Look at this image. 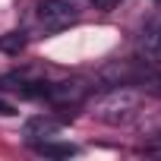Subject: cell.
<instances>
[{
    "instance_id": "cell-8",
    "label": "cell",
    "mask_w": 161,
    "mask_h": 161,
    "mask_svg": "<svg viewBox=\"0 0 161 161\" xmlns=\"http://www.w3.org/2000/svg\"><path fill=\"white\" fill-rule=\"evenodd\" d=\"M29 38L25 32H7V35H0V54H10V57H19L25 51Z\"/></svg>"
},
{
    "instance_id": "cell-2",
    "label": "cell",
    "mask_w": 161,
    "mask_h": 161,
    "mask_svg": "<svg viewBox=\"0 0 161 161\" xmlns=\"http://www.w3.org/2000/svg\"><path fill=\"white\" fill-rule=\"evenodd\" d=\"M35 19H38V25L44 32H63V29L76 25L79 13H76V7L69 0H41L35 7Z\"/></svg>"
},
{
    "instance_id": "cell-4",
    "label": "cell",
    "mask_w": 161,
    "mask_h": 161,
    "mask_svg": "<svg viewBox=\"0 0 161 161\" xmlns=\"http://www.w3.org/2000/svg\"><path fill=\"white\" fill-rule=\"evenodd\" d=\"M0 92H13L19 98H44L47 82H38V79L22 76V73H7V76H0Z\"/></svg>"
},
{
    "instance_id": "cell-11",
    "label": "cell",
    "mask_w": 161,
    "mask_h": 161,
    "mask_svg": "<svg viewBox=\"0 0 161 161\" xmlns=\"http://www.w3.org/2000/svg\"><path fill=\"white\" fill-rule=\"evenodd\" d=\"M139 152H142V155H158V158H161V145H142Z\"/></svg>"
},
{
    "instance_id": "cell-1",
    "label": "cell",
    "mask_w": 161,
    "mask_h": 161,
    "mask_svg": "<svg viewBox=\"0 0 161 161\" xmlns=\"http://www.w3.org/2000/svg\"><path fill=\"white\" fill-rule=\"evenodd\" d=\"M142 108V95L130 86H111L101 98H95L92 104V117L108 123V126H123L130 123Z\"/></svg>"
},
{
    "instance_id": "cell-5",
    "label": "cell",
    "mask_w": 161,
    "mask_h": 161,
    "mask_svg": "<svg viewBox=\"0 0 161 161\" xmlns=\"http://www.w3.org/2000/svg\"><path fill=\"white\" fill-rule=\"evenodd\" d=\"M139 57L152 66L161 63V19H152L139 35Z\"/></svg>"
},
{
    "instance_id": "cell-6",
    "label": "cell",
    "mask_w": 161,
    "mask_h": 161,
    "mask_svg": "<svg viewBox=\"0 0 161 161\" xmlns=\"http://www.w3.org/2000/svg\"><path fill=\"white\" fill-rule=\"evenodd\" d=\"M60 126H63V120L38 114V117H29V120H25L22 133H25V139H29V142H38V139H51V136H57V133H60Z\"/></svg>"
},
{
    "instance_id": "cell-3",
    "label": "cell",
    "mask_w": 161,
    "mask_h": 161,
    "mask_svg": "<svg viewBox=\"0 0 161 161\" xmlns=\"http://www.w3.org/2000/svg\"><path fill=\"white\" fill-rule=\"evenodd\" d=\"M89 98V82L86 79H63V82H47V95L44 101H51L54 108H79Z\"/></svg>"
},
{
    "instance_id": "cell-9",
    "label": "cell",
    "mask_w": 161,
    "mask_h": 161,
    "mask_svg": "<svg viewBox=\"0 0 161 161\" xmlns=\"http://www.w3.org/2000/svg\"><path fill=\"white\" fill-rule=\"evenodd\" d=\"M117 3H120V0H92V7H95V10H114Z\"/></svg>"
},
{
    "instance_id": "cell-7",
    "label": "cell",
    "mask_w": 161,
    "mask_h": 161,
    "mask_svg": "<svg viewBox=\"0 0 161 161\" xmlns=\"http://www.w3.org/2000/svg\"><path fill=\"white\" fill-rule=\"evenodd\" d=\"M32 148L38 152V155H44V158H73L79 148L76 145H69V142H51V139H38V142H32Z\"/></svg>"
},
{
    "instance_id": "cell-10",
    "label": "cell",
    "mask_w": 161,
    "mask_h": 161,
    "mask_svg": "<svg viewBox=\"0 0 161 161\" xmlns=\"http://www.w3.org/2000/svg\"><path fill=\"white\" fill-rule=\"evenodd\" d=\"M13 114H16V108H13V104L0 101V117H13Z\"/></svg>"
}]
</instances>
